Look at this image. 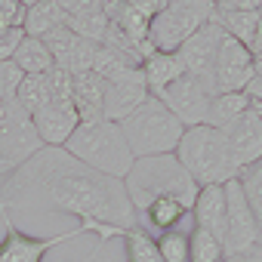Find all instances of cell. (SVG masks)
<instances>
[{
  "label": "cell",
  "mask_w": 262,
  "mask_h": 262,
  "mask_svg": "<svg viewBox=\"0 0 262 262\" xmlns=\"http://www.w3.org/2000/svg\"><path fill=\"white\" fill-rule=\"evenodd\" d=\"M0 210L19 213H68L80 222H102L114 228H133L136 213L126 198L123 179L102 176L71 158L65 148L43 145L0 185Z\"/></svg>",
  "instance_id": "obj_1"
},
{
  "label": "cell",
  "mask_w": 262,
  "mask_h": 262,
  "mask_svg": "<svg viewBox=\"0 0 262 262\" xmlns=\"http://www.w3.org/2000/svg\"><path fill=\"white\" fill-rule=\"evenodd\" d=\"M123 188L129 204H133V213H142L158 198H176L185 207H191L201 185L185 173L176 155H155V158L133 161L129 173L123 176Z\"/></svg>",
  "instance_id": "obj_2"
},
{
  "label": "cell",
  "mask_w": 262,
  "mask_h": 262,
  "mask_svg": "<svg viewBox=\"0 0 262 262\" xmlns=\"http://www.w3.org/2000/svg\"><path fill=\"white\" fill-rule=\"evenodd\" d=\"M62 148L71 158H77L80 164H86L90 170L111 176V179H123L136 161L126 139H123V133H120V123H114L108 117L80 120Z\"/></svg>",
  "instance_id": "obj_3"
},
{
  "label": "cell",
  "mask_w": 262,
  "mask_h": 262,
  "mask_svg": "<svg viewBox=\"0 0 262 262\" xmlns=\"http://www.w3.org/2000/svg\"><path fill=\"white\" fill-rule=\"evenodd\" d=\"M173 155L198 185H225L237 176L225 133L216 126H207V123L185 126Z\"/></svg>",
  "instance_id": "obj_4"
},
{
  "label": "cell",
  "mask_w": 262,
  "mask_h": 262,
  "mask_svg": "<svg viewBox=\"0 0 262 262\" xmlns=\"http://www.w3.org/2000/svg\"><path fill=\"white\" fill-rule=\"evenodd\" d=\"M120 133L133 151V158H155V155H173L185 126L170 114V108L158 99L148 96L133 114L120 120Z\"/></svg>",
  "instance_id": "obj_5"
},
{
  "label": "cell",
  "mask_w": 262,
  "mask_h": 262,
  "mask_svg": "<svg viewBox=\"0 0 262 262\" xmlns=\"http://www.w3.org/2000/svg\"><path fill=\"white\" fill-rule=\"evenodd\" d=\"M40 148H43V142L34 133L31 114L13 96L0 99V173L10 176L16 167H22Z\"/></svg>",
  "instance_id": "obj_6"
},
{
  "label": "cell",
  "mask_w": 262,
  "mask_h": 262,
  "mask_svg": "<svg viewBox=\"0 0 262 262\" xmlns=\"http://www.w3.org/2000/svg\"><path fill=\"white\" fill-rule=\"evenodd\" d=\"M262 244V228L241 191V182L237 176L231 182H225V256L231 253H241V250H250V247H259Z\"/></svg>",
  "instance_id": "obj_7"
},
{
  "label": "cell",
  "mask_w": 262,
  "mask_h": 262,
  "mask_svg": "<svg viewBox=\"0 0 262 262\" xmlns=\"http://www.w3.org/2000/svg\"><path fill=\"white\" fill-rule=\"evenodd\" d=\"M204 22H210L204 13H198V10H191L185 4L170 0V4L148 22V43L158 53H176L179 43L185 37H191Z\"/></svg>",
  "instance_id": "obj_8"
},
{
  "label": "cell",
  "mask_w": 262,
  "mask_h": 262,
  "mask_svg": "<svg viewBox=\"0 0 262 262\" xmlns=\"http://www.w3.org/2000/svg\"><path fill=\"white\" fill-rule=\"evenodd\" d=\"M213 96H216L213 86H210L207 80L191 77V74L176 77L170 86H164V90L158 93V99L170 108V114H173L182 126H198V123H204Z\"/></svg>",
  "instance_id": "obj_9"
},
{
  "label": "cell",
  "mask_w": 262,
  "mask_h": 262,
  "mask_svg": "<svg viewBox=\"0 0 262 262\" xmlns=\"http://www.w3.org/2000/svg\"><path fill=\"white\" fill-rule=\"evenodd\" d=\"M256 74V59L253 50L237 43L222 31L219 50H216V65H213V93H241Z\"/></svg>",
  "instance_id": "obj_10"
},
{
  "label": "cell",
  "mask_w": 262,
  "mask_h": 262,
  "mask_svg": "<svg viewBox=\"0 0 262 262\" xmlns=\"http://www.w3.org/2000/svg\"><path fill=\"white\" fill-rule=\"evenodd\" d=\"M0 219H4V228H7L4 241H0V262H40L53 247H59V244H65V241H71V237H77V234H83V228L77 225V228H71V231H65V234L34 237V234H25L22 228H16V222L10 219V213L0 210Z\"/></svg>",
  "instance_id": "obj_11"
},
{
  "label": "cell",
  "mask_w": 262,
  "mask_h": 262,
  "mask_svg": "<svg viewBox=\"0 0 262 262\" xmlns=\"http://www.w3.org/2000/svg\"><path fill=\"white\" fill-rule=\"evenodd\" d=\"M219 40H222V28L210 19L204 22L191 37H185L176 50V59L182 65L185 74L198 77V80H213V65H216V50H219ZM213 86V83H210Z\"/></svg>",
  "instance_id": "obj_12"
},
{
  "label": "cell",
  "mask_w": 262,
  "mask_h": 262,
  "mask_svg": "<svg viewBox=\"0 0 262 262\" xmlns=\"http://www.w3.org/2000/svg\"><path fill=\"white\" fill-rule=\"evenodd\" d=\"M31 123H34V133L43 145L50 148H62L68 142V136L77 129L80 123V114L74 108V99H47L34 114H31Z\"/></svg>",
  "instance_id": "obj_13"
},
{
  "label": "cell",
  "mask_w": 262,
  "mask_h": 262,
  "mask_svg": "<svg viewBox=\"0 0 262 262\" xmlns=\"http://www.w3.org/2000/svg\"><path fill=\"white\" fill-rule=\"evenodd\" d=\"M148 86L142 77V68H129L126 74L105 80V99H102V117L120 123L126 114H133L145 99H148Z\"/></svg>",
  "instance_id": "obj_14"
},
{
  "label": "cell",
  "mask_w": 262,
  "mask_h": 262,
  "mask_svg": "<svg viewBox=\"0 0 262 262\" xmlns=\"http://www.w3.org/2000/svg\"><path fill=\"white\" fill-rule=\"evenodd\" d=\"M225 133V142H228V151L234 158V167L237 173L256 161H262V117L253 114L250 108L231 123L222 129Z\"/></svg>",
  "instance_id": "obj_15"
},
{
  "label": "cell",
  "mask_w": 262,
  "mask_h": 262,
  "mask_svg": "<svg viewBox=\"0 0 262 262\" xmlns=\"http://www.w3.org/2000/svg\"><path fill=\"white\" fill-rule=\"evenodd\" d=\"M43 43H47V50H50L53 62H56L59 68H65L68 74H80V71H90V68H93L96 43H90V40L77 37L68 25H65V28H59V31H53V34H47V37H43Z\"/></svg>",
  "instance_id": "obj_16"
},
{
  "label": "cell",
  "mask_w": 262,
  "mask_h": 262,
  "mask_svg": "<svg viewBox=\"0 0 262 262\" xmlns=\"http://www.w3.org/2000/svg\"><path fill=\"white\" fill-rule=\"evenodd\" d=\"M188 219H191V207H185L176 198H158L142 213H136V225L142 231H148L151 237L161 231H170V228H182V222H188Z\"/></svg>",
  "instance_id": "obj_17"
},
{
  "label": "cell",
  "mask_w": 262,
  "mask_h": 262,
  "mask_svg": "<svg viewBox=\"0 0 262 262\" xmlns=\"http://www.w3.org/2000/svg\"><path fill=\"white\" fill-rule=\"evenodd\" d=\"M194 225L213 231L219 241H225V185H201L198 198L191 204Z\"/></svg>",
  "instance_id": "obj_18"
},
{
  "label": "cell",
  "mask_w": 262,
  "mask_h": 262,
  "mask_svg": "<svg viewBox=\"0 0 262 262\" xmlns=\"http://www.w3.org/2000/svg\"><path fill=\"white\" fill-rule=\"evenodd\" d=\"M68 25V13L62 10V4L59 0H37L34 7H28L25 10V22H22V31L28 34V37H47V34H53V31H59V28H65Z\"/></svg>",
  "instance_id": "obj_19"
},
{
  "label": "cell",
  "mask_w": 262,
  "mask_h": 262,
  "mask_svg": "<svg viewBox=\"0 0 262 262\" xmlns=\"http://www.w3.org/2000/svg\"><path fill=\"white\" fill-rule=\"evenodd\" d=\"M74 77V108L80 120H96L102 117V99H105V80L96 71H80Z\"/></svg>",
  "instance_id": "obj_20"
},
{
  "label": "cell",
  "mask_w": 262,
  "mask_h": 262,
  "mask_svg": "<svg viewBox=\"0 0 262 262\" xmlns=\"http://www.w3.org/2000/svg\"><path fill=\"white\" fill-rule=\"evenodd\" d=\"M139 68H142V77H145V86H148L151 96H158L164 86H170L176 77L185 74L179 59H176V53H158V50L151 56H145Z\"/></svg>",
  "instance_id": "obj_21"
},
{
  "label": "cell",
  "mask_w": 262,
  "mask_h": 262,
  "mask_svg": "<svg viewBox=\"0 0 262 262\" xmlns=\"http://www.w3.org/2000/svg\"><path fill=\"white\" fill-rule=\"evenodd\" d=\"M259 16L262 13H244V10H216L213 13V22L228 34L234 37L237 43L250 47L256 43V34H259Z\"/></svg>",
  "instance_id": "obj_22"
},
{
  "label": "cell",
  "mask_w": 262,
  "mask_h": 262,
  "mask_svg": "<svg viewBox=\"0 0 262 262\" xmlns=\"http://www.w3.org/2000/svg\"><path fill=\"white\" fill-rule=\"evenodd\" d=\"M13 65L22 71V74H47L56 62H53V56H50V50H47V43L40 40V37H22V43L16 47V53H13Z\"/></svg>",
  "instance_id": "obj_23"
},
{
  "label": "cell",
  "mask_w": 262,
  "mask_h": 262,
  "mask_svg": "<svg viewBox=\"0 0 262 262\" xmlns=\"http://www.w3.org/2000/svg\"><path fill=\"white\" fill-rule=\"evenodd\" d=\"M250 108V102H247V96H244V90L241 93H216L213 99H210V108H207V126H216V129H225V126H231L244 111Z\"/></svg>",
  "instance_id": "obj_24"
},
{
  "label": "cell",
  "mask_w": 262,
  "mask_h": 262,
  "mask_svg": "<svg viewBox=\"0 0 262 262\" xmlns=\"http://www.w3.org/2000/svg\"><path fill=\"white\" fill-rule=\"evenodd\" d=\"M120 241H123V247H126V262H164L161 253H158L155 237H151L148 231H142L139 225L126 228V231L120 234Z\"/></svg>",
  "instance_id": "obj_25"
},
{
  "label": "cell",
  "mask_w": 262,
  "mask_h": 262,
  "mask_svg": "<svg viewBox=\"0 0 262 262\" xmlns=\"http://www.w3.org/2000/svg\"><path fill=\"white\" fill-rule=\"evenodd\" d=\"M68 28H71L77 37L90 40V43H102V37H105V31H108V16H105L102 7H99V10L71 13V16H68Z\"/></svg>",
  "instance_id": "obj_26"
},
{
  "label": "cell",
  "mask_w": 262,
  "mask_h": 262,
  "mask_svg": "<svg viewBox=\"0 0 262 262\" xmlns=\"http://www.w3.org/2000/svg\"><path fill=\"white\" fill-rule=\"evenodd\" d=\"M188 250H191V262H222L225 259L222 241L213 231L201 228V225H191V231H188Z\"/></svg>",
  "instance_id": "obj_27"
},
{
  "label": "cell",
  "mask_w": 262,
  "mask_h": 262,
  "mask_svg": "<svg viewBox=\"0 0 262 262\" xmlns=\"http://www.w3.org/2000/svg\"><path fill=\"white\" fill-rule=\"evenodd\" d=\"M158 253L164 262H191V250H188V228H170L155 234Z\"/></svg>",
  "instance_id": "obj_28"
},
{
  "label": "cell",
  "mask_w": 262,
  "mask_h": 262,
  "mask_svg": "<svg viewBox=\"0 0 262 262\" xmlns=\"http://www.w3.org/2000/svg\"><path fill=\"white\" fill-rule=\"evenodd\" d=\"M237 182H241V191H244V198H247V204H250V210L262 228V161L244 167L237 173Z\"/></svg>",
  "instance_id": "obj_29"
},
{
  "label": "cell",
  "mask_w": 262,
  "mask_h": 262,
  "mask_svg": "<svg viewBox=\"0 0 262 262\" xmlns=\"http://www.w3.org/2000/svg\"><path fill=\"white\" fill-rule=\"evenodd\" d=\"M13 99H16L28 114H34V111L47 102V83H43V74H25V77L19 80Z\"/></svg>",
  "instance_id": "obj_30"
},
{
  "label": "cell",
  "mask_w": 262,
  "mask_h": 262,
  "mask_svg": "<svg viewBox=\"0 0 262 262\" xmlns=\"http://www.w3.org/2000/svg\"><path fill=\"white\" fill-rule=\"evenodd\" d=\"M25 22V7L19 0H0V34L10 28H22Z\"/></svg>",
  "instance_id": "obj_31"
},
{
  "label": "cell",
  "mask_w": 262,
  "mask_h": 262,
  "mask_svg": "<svg viewBox=\"0 0 262 262\" xmlns=\"http://www.w3.org/2000/svg\"><path fill=\"white\" fill-rule=\"evenodd\" d=\"M22 77H25V74H22V71H19L13 62H0V99L13 96Z\"/></svg>",
  "instance_id": "obj_32"
},
{
  "label": "cell",
  "mask_w": 262,
  "mask_h": 262,
  "mask_svg": "<svg viewBox=\"0 0 262 262\" xmlns=\"http://www.w3.org/2000/svg\"><path fill=\"white\" fill-rule=\"evenodd\" d=\"M22 37H25L22 28H10V31L0 34V62H13V53L22 43Z\"/></svg>",
  "instance_id": "obj_33"
},
{
  "label": "cell",
  "mask_w": 262,
  "mask_h": 262,
  "mask_svg": "<svg viewBox=\"0 0 262 262\" xmlns=\"http://www.w3.org/2000/svg\"><path fill=\"white\" fill-rule=\"evenodd\" d=\"M123 4L133 10V13H139L142 19H148V22H151V19H155L167 4H170V0H123Z\"/></svg>",
  "instance_id": "obj_34"
},
{
  "label": "cell",
  "mask_w": 262,
  "mask_h": 262,
  "mask_svg": "<svg viewBox=\"0 0 262 262\" xmlns=\"http://www.w3.org/2000/svg\"><path fill=\"white\" fill-rule=\"evenodd\" d=\"M244 96H247V102H250V111L262 117V71H256L253 80L244 86Z\"/></svg>",
  "instance_id": "obj_35"
},
{
  "label": "cell",
  "mask_w": 262,
  "mask_h": 262,
  "mask_svg": "<svg viewBox=\"0 0 262 262\" xmlns=\"http://www.w3.org/2000/svg\"><path fill=\"white\" fill-rule=\"evenodd\" d=\"M222 262H262V244L259 247H250V250H241V253H231Z\"/></svg>",
  "instance_id": "obj_36"
},
{
  "label": "cell",
  "mask_w": 262,
  "mask_h": 262,
  "mask_svg": "<svg viewBox=\"0 0 262 262\" xmlns=\"http://www.w3.org/2000/svg\"><path fill=\"white\" fill-rule=\"evenodd\" d=\"M219 10H244V13H262V0H228Z\"/></svg>",
  "instance_id": "obj_37"
},
{
  "label": "cell",
  "mask_w": 262,
  "mask_h": 262,
  "mask_svg": "<svg viewBox=\"0 0 262 262\" xmlns=\"http://www.w3.org/2000/svg\"><path fill=\"white\" fill-rule=\"evenodd\" d=\"M102 247H105V244H99V247H96V253H90V256H86V259H83V262H96V256H99V253H102Z\"/></svg>",
  "instance_id": "obj_38"
},
{
  "label": "cell",
  "mask_w": 262,
  "mask_h": 262,
  "mask_svg": "<svg viewBox=\"0 0 262 262\" xmlns=\"http://www.w3.org/2000/svg\"><path fill=\"white\" fill-rule=\"evenodd\" d=\"M19 4H22V7L28 10V7H34V4H37V0H19Z\"/></svg>",
  "instance_id": "obj_39"
},
{
  "label": "cell",
  "mask_w": 262,
  "mask_h": 262,
  "mask_svg": "<svg viewBox=\"0 0 262 262\" xmlns=\"http://www.w3.org/2000/svg\"><path fill=\"white\" fill-rule=\"evenodd\" d=\"M213 4H216V10H219V7H225V4H228V0H213Z\"/></svg>",
  "instance_id": "obj_40"
}]
</instances>
